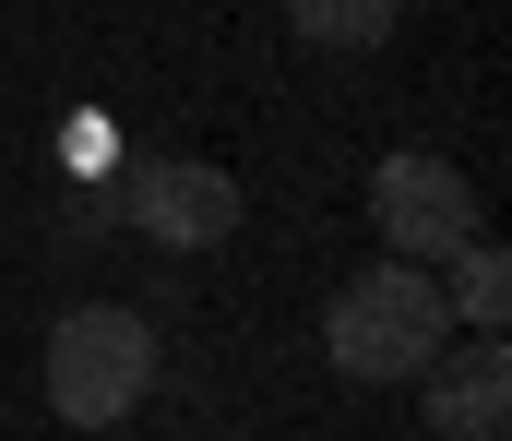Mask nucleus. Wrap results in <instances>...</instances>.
Wrapping results in <instances>:
<instances>
[{"mask_svg":"<svg viewBox=\"0 0 512 441\" xmlns=\"http://www.w3.org/2000/svg\"><path fill=\"white\" fill-rule=\"evenodd\" d=\"M441 275L429 263H370V275H346V298H334V322H322V346H334V370L346 382H417L429 358H441Z\"/></svg>","mask_w":512,"mask_h":441,"instance_id":"nucleus-1","label":"nucleus"},{"mask_svg":"<svg viewBox=\"0 0 512 441\" xmlns=\"http://www.w3.org/2000/svg\"><path fill=\"white\" fill-rule=\"evenodd\" d=\"M143 394H155V322L120 310V298L60 310V334H48V406H60V430H120Z\"/></svg>","mask_w":512,"mask_h":441,"instance_id":"nucleus-2","label":"nucleus"},{"mask_svg":"<svg viewBox=\"0 0 512 441\" xmlns=\"http://www.w3.org/2000/svg\"><path fill=\"white\" fill-rule=\"evenodd\" d=\"M370 227H382L393 263H429V275H441V263L477 239V191H465L453 155H417V144H405V155L370 167Z\"/></svg>","mask_w":512,"mask_h":441,"instance_id":"nucleus-3","label":"nucleus"},{"mask_svg":"<svg viewBox=\"0 0 512 441\" xmlns=\"http://www.w3.org/2000/svg\"><path fill=\"white\" fill-rule=\"evenodd\" d=\"M120 215L155 251H215V239H239V179H227L215 155H155L120 191Z\"/></svg>","mask_w":512,"mask_h":441,"instance_id":"nucleus-4","label":"nucleus"},{"mask_svg":"<svg viewBox=\"0 0 512 441\" xmlns=\"http://www.w3.org/2000/svg\"><path fill=\"white\" fill-rule=\"evenodd\" d=\"M441 382H429V430L441 441H501L512 430V346L501 334H477V346H453V358H429Z\"/></svg>","mask_w":512,"mask_h":441,"instance_id":"nucleus-5","label":"nucleus"},{"mask_svg":"<svg viewBox=\"0 0 512 441\" xmlns=\"http://www.w3.org/2000/svg\"><path fill=\"white\" fill-rule=\"evenodd\" d=\"M441 310H453V322H477V334H501V322H512V263H501V239H489V227L441 263Z\"/></svg>","mask_w":512,"mask_h":441,"instance_id":"nucleus-6","label":"nucleus"},{"mask_svg":"<svg viewBox=\"0 0 512 441\" xmlns=\"http://www.w3.org/2000/svg\"><path fill=\"white\" fill-rule=\"evenodd\" d=\"M393 12H405V0H286V24H298L310 48H382Z\"/></svg>","mask_w":512,"mask_h":441,"instance_id":"nucleus-7","label":"nucleus"}]
</instances>
